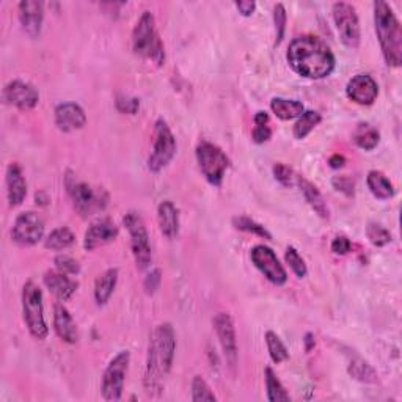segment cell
I'll return each instance as SVG.
<instances>
[{
    "mask_svg": "<svg viewBox=\"0 0 402 402\" xmlns=\"http://www.w3.org/2000/svg\"><path fill=\"white\" fill-rule=\"evenodd\" d=\"M286 58L291 68L307 79H324L332 74L335 68L332 50L319 38L311 35L291 41Z\"/></svg>",
    "mask_w": 402,
    "mask_h": 402,
    "instance_id": "1",
    "label": "cell"
},
{
    "mask_svg": "<svg viewBox=\"0 0 402 402\" xmlns=\"http://www.w3.org/2000/svg\"><path fill=\"white\" fill-rule=\"evenodd\" d=\"M174 352H176V335L172 324H159L150 336L146 356L145 388L150 394L162 390V384L173 366Z\"/></svg>",
    "mask_w": 402,
    "mask_h": 402,
    "instance_id": "2",
    "label": "cell"
},
{
    "mask_svg": "<svg viewBox=\"0 0 402 402\" xmlns=\"http://www.w3.org/2000/svg\"><path fill=\"white\" fill-rule=\"evenodd\" d=\"M374 24L382 54L388 67L398 68L402 62V30L398 18L384 0L374 2Z\"/></svg>",
    "mask_w": 402,
    "mask_h": 402,
    "instance_id": "3",
    "label": "cell"
},
{
    "mask_svg": "<svg viewBox=\"0 0 402 402\" xmlns=\"http://www.w3.org/2000/svg\"><path fill=\"white\" fill-rule=\"evenodd\" d=\"M132 49L137 55L151 60L155 64H162L165 60L164 44L155 29L154 16L150 11H145L135 24L132 32Z\"/></svg>",
    "mask_w": 402,
    "mask_h": 402,
    "instance_id": "4",
    "label": "cell"
},
{
    "mask_svg": "<svg viewBox=\"0 0 402 402\" xmlns=\"http://www.w3.org/2000/svg\"><path fill=\"white\" fill-rule=\"evenodd\" d=\"M22 313L24 321L30 335L36 340H44L49 333V328L44 321L43 293L40 286L34 282H27L22 289Z\"/></svg>",
    "mask_w": 402,
    "mask_h": 402,
    "instance_id": "5",
    "label": "cell"
},
{
    "mask_svg": "<svg viewBox=\"0 0 402 402\" xmlns=\"http://www.w3.org/2000/svg\"><path fill=\"white\" fill-rule=\"evenodd\" d=\"M123 223H125L129 236H131V247L135 264H137L139 270H145L151 264V245L144 219H141L139 212L129 211L125 219H123Z\"/></svg>",
    "mask_w": 402,
    "mask_h": 402,
    "instance_id": "6",
    "label": "cell"
},
{
    "mask_svg": "<svg viewBox=\"0 0 402 402\" xmlns=\"http://www.w3.org/2000/svg\"><path fill=\"white\" fill-rule=\"evenodd\" d=\"M197 160L203 176L212 186L222 184L226 168L230 167V159L217 145L209 144V141H201L197 146Z\"/></svg>",
    "mask_w": 402,
    "mask_h": 402,
    "instance_id": "7",
    "label": "cell"
},
{
    "mask_svg": "<svg viewBox=\"0 0 402 402\" xmlns=\"http://www.w3.org/2000/svg\"><path fill=\"white\" fill-rule=\"evenodd\" d=\"M174 154H176V140H174L172 129L168 127L167 121L158 120L154 127L153 153L148 159V168L153 173H159L162 168L170 164Z\"/></svg>",
    "mask_w": 402,
    "mask_h": 402,
    "instance_id": "8",
    "label": "cell"
},
{
    "mask_svg": "<svg viewBox=\"0 0 402 402\" xmlns=\"http://www.w3.org/2000/svg\"><path fill=\"white\" fill-rule=\"evenodd\" d=\"M131 354L121 351L110 360L109 366L102 377V398L106 401H120L123 390H125V379L127 374Z\"/></svg>",
    "mask_w": 402,
    "mask_h": 402,
    "instance_id": "9",
    "label": "cell"
},
{
    "mask_svg": "<svg viewBox=\"0 0 402 402\" xmlns=\"http://www.w3.org/2000/svg\"><path fill=\"white\" fill-rule=\"evenodd\" d=\"M333 21L338 30L340 38L345 46L349 49H356L360 46V21L356 11L351 4L338 2L333 5Z\"/></svg>",
    "mask_w": 402,
    "mask_h": 402,
    "instance_id": "10",
    "label": "cell"
},
{
    "mask_svg": "<svg viewBox=\"0 0 402 402\" xmlns=\"http://www.w3.org/2000/svg\"><path fill=\"white\" fill-rule=\"evenodd\" d=\"M69 193L73 198L76 211L82 217H90L102 211L107 206L109 195L102 189H95L87 183H74L69 186Z\"/></svg>",
    "mask_w": 402,
    "mask_h": 402,
    "instance_id": "11",
    "label": "cell"
},
{
    "mask_svg": "<svg viewBox=\"0 0 402 402\" xmlns=\"http://www.w3.org/2000/svg\"><path fill=\"white\" fill-rule=\"evenodd\" d=\"M44 236V222L36 212H22L15 220L11 237L21 247H32Z\"/></svg>",
    "mask_w": 402,
    "mask_h": 402,
    "instance_id": "12",
    "label": "cell"
},
{
    "mask_svg": "<svg viewBox=\"0 0 402 402\" xmlns=\"http://www.w3.org/2000/svg\"><path fill=\"white\" fill-rule=\"evenodd\" d=\"M250 256L253 264L263 272L264 277L268 278L270 283L277 284V286H282V284L286 283L288 274L280 261H278L274 250L265 247V245H256V247L251 249Z\"/></svg>",
    "mask_w": 402,
    "mask_h": 402,
    "instance_id": "13",
    "label": "cell"
},
{
    "mask_svg": "<svg viewBox=\"0 0 402 402\" xmlns=\"http://www.w3.org/2000/svg\"><path fill=\"white\" fill-rule=\"evenodd\" d=\"M214 328H216L220 346L223 349L226 361L231 368L237 365V340L236 328L228 313H219L214 317Z\"/></svg>",
    "mask_w": 402,
    "mask_h": 402,
    "instance_id": "14",
    "label": "cell"
},
{
    "mask_svg": "<svg viewBox=\"0 0 402 402\" xmlns=\"http://www.w3.org/2000/svg\"><path fill=\"white\" fill-rule=\"evenodd\" d=\"M4 99L19 110H32L40 101V95L32 83L13 81L4 90Z\"/></svg>",
    "mask_w": 402,
    "mask_h": 402,
    "instance_id": "15",
    "label": "cell"
},
{
    "mask_svg": "<svg viewBox=\"0 0 402 402\" xmlns=\"http://www.w3.org/2000/svg\"><path fill=\"white\" fill-rule=\"evenodd\" d=\"M349 99L360 106H371L379 96V85L369 74H356L346 87Z\"/></svg>",
    "mask_w": 402,
    "mask_h": 402,
    "instance_id": "16",
    "label": "cell"
},
{
    "mask_svg": "<svg viewBox=\"0 0 402 402\" xmlns=\"http://www.w3.org/2000/svg\"><path fill=\"white\" fill-rule=\"evenodd\" d=\"M118 226L110 219H101L95 222L85 233V239H83V247L85 250L92 251L113 242L118 237Z\"/></svg>",
    "mask_w": 402,
    "mask_h": 402,
    "instance_id": "17",
    "label": "cell"
},
{
    "mask_svg": "<svg viewBox=\"0 0 402 402\" xmlns=\"http://www.w3.org/2000/svg\"><path fill=\"white\" fill-rule=\"evenodd\" d=\"M44 19V6L36 0H24L19 4V22L22 25V30L29 36L35 38L40 35L41 25Z\"/></svg>",
    "mask_w": 402,
    "mask_h": 402,
    "instance_id": "18",
    "label": "cell"
},
{
    "mask_svg": "<svg viewBox=\"0 0 402 402\" xmlns=\"http://www.w3.org/2000/svg\"><path fill=\"white\" fill-rule=\"evenodd\" d=\"M87 123L83 109L74 102H63L55 109V125L63 132H73L82 129Z\"/></svg>",
    "mask_w": 402,
    "mask_h": 402,
    "instance_id": "19",
    "label": "cell"
},
{
    "mask_svg": "<svg viewBox=\"0 0 402 402\" xmlns=\"http://www.w3.org/2000/svg\"><path fill=\"white\" fill-rule=\"evenodd\" d=\"M6 195H8V205L16 207L22 205L27 197V183H25L24 173L18 164H10L6 168Z\"/></svg>",
    "mask_w": 402,
    "mask_h": 402,
    "instance_id": "20",
    "label": "cell"
},
{
    "mask_svg": "<svg viewBox=\"0 0 402 402\" xmlns=\"http://www.w3.org/2000/svg\"><path fill=\"white\" fill-rule=\"evenodd\" d=\"M44 284H46L48 289L60 302L69 300L77 291V286H79L77 282H74L73 278H69L60 270L46 272V275H44Z\"/></svg>",
    "mask_w": 402,
    "mask_h": 402,
    "instance_id": "21",
    "label": "cell"
},
{
    "mask_svg": "<svg viewBox=\"0 0 402 402\" xmlns=\"http://www.w3.org/2000/svg\"><path fill=\"white\" fill-rule=\"evenodd\" d=\"M54 328L60 340L69 345H74L79 340V332H77V326L69 314V311L63 307V305H55L54 310Z\"/></svg>",
    "mask_w": 402,
    "mask_h": 402,
    "instance_id": "22",
    "label": "cell"
},
{
    "mask_svg": "<svg viewBox=\"0 0 402 402\" xmlns=\"http://www.w3.org/2000/svg\"><path fill=\"white\" fill-rule=\"evenodd\" d=\"M160 233L167 239H174L179 233V212L172 201H162L158 207Z\"/></svg>",
    "mask_w": 402,
    "mask_h": 402,
    "instance_id": "23",
    "label": "cell"
},
{
    "mask_svg": "<svg viewBox=\"0 0 402 402\" xmlns=\"http://www.w3.org/2000/svg\"><path fill=\"white\" fill-rule=\"evenodd\" d=\"M296 179H297V184H299L300 187L305 200L308 201V205L313 207L317 216H321L322 219H328L330 211H328L327 201L322 197V193L317 190V187L302 176H297Z\"/></svg>",
    "mask_w": 402,
    "mask_h": 402,
    "instance_id": "24",
    "label": "cell"
},
{
    "mask_svg": "<svg viewBox=\"0 0 402 402\" xmlns=\"http://www.w3.org/2000/svg\"><path fill=\"white\" fill-rule=\"evenodd\" d=\"M116 282H118V269H109L98 277L95 283V299L98 305H106L112 297Z\"/></svg>",
    "mask_w": 402,
    "mask_h": 402,
    "instance_id": "25",
    "label": "cell"
},
{
    "mask_svg": "<svg viewBox=\"0 0 402 402\" xmlns=\"http://www.w3.org/2000/svg\"><path fill=\"white\" fill-rule=\"evenodd\" d=\"M368 189L371 190L373 195L379 200H388L394 195V187L391 184V181L388 179L384 173L373 170L368 173L366 178Z\"/></svg>",
    "mask_w": 402,
    "mask_h": 402,
    "instance_id": "26",
    "label": "cell"
},
{
    "mask_svg": "<svg viewBox=\"0 0 402 402\" xmlns=\"http://www.w3.org/2000/svg\"><path fill=\"white\" fill-rule=\"evenodd\" d=\"M270 109L280 120H294L305 112L303 104L293 99H283V98H274L270 102Z\"/></svg>",
    "mask_w": 402,
    "mask_h": 402,
    "instance_id": "27",
    "label": "cell"
},
{
    "mask_svg": "<svg viewBox=\"0 0 402 402\" xmlns=\"http://www.w3.org/2000/svg\"><path fill=\"white\" fill-rule=\"evenodd\" d=\"M76 242V236L74 233L71 231L67 226H62V228H57L50 233V235L46 237L44 241V247L49 250H64L71 247Z\"/></svg>",
    "mask_w": 402,
    "mask_h": 402,
    "instance_id": "28",
    "label": "cell"
},
{
    "mask_svg": "<svg viewBox=\"0 0 402 402\" xmlns=\"http://www.w3.org/2000/svg\"><path fill=\"white\" fill-rule=\"evenodd\" d=\"M265 388H268V399L270 402H288L291 401L289 393L286 391V388L283 387V384L275 375V373L272 371L270 368H265Z\"/></svg>",
    "mask_w": 402,
    "mask_h": 402,
    "instance_id": "29",
    "label": "cell"
},
{
    "mask_svg": "<svg viewBox=\"0 0 402 402\" xmlns=\"http://www.w3.org/2000/svg\"><path fill=\"white\" fill-rule=\"evenodd\" d=\"M349 374L356 380L365 382V384H375L377 382V374H375L373 366L360 356H355L349 363Z\"/></svg>",
    "mask_w": 402,
    "mask_h": 402,
    "instance_id": "30",
    "label": "cell"
},
{
    "mask_svg": "<svg viewBox=\"0 0 402 402\" xmlns=\"http://www.w3.org/2000/svg\"><path fill=\"white\" fill-rule=\"evenodd\" d=\"M354 140H355V144L361 148V150L371 151L379 145L380 134L377 129L373 126L360 125L359 127H356V131L354 134Z\"/></svg>",
    "mask_w": 402,
    "mask_h": 402,
    "instance_id": "31",
    "label": "cell"
},
{
    "mask_svg": "<svg viewBox=\"0 0 402 402\" xmlns=\"http://www.w3.org/2000/svg\"><path fill=\"white\" fill-rule=\"evenodd\" d=\"M321 121H322L321 113L314 112V110H307V112H303L294 125V137L299 140L305 139Z\"/></svg>",
    "mask_w": 402,
    "mask_h": 402,
    "instance_id": "32",
    "label": "cell"
},
{
    "mask_svg": "<svg viewBox=\"0 0 402 402\" xmlns=\"http://www.w3.org/2000/svg\"><path fill=\"white\" fill-rule=\"evenodd\" d=\"M265 345H268V351L270 359L274 363H283L289 359V352L286 346L283 345V341L280 340V336L274 332L265 333Z\"/></svg>",
    "mask_w": 402,
    "mask_h": 402,
    "instance_id": "33",
    "label": "cell"
},
{
    "mask_svg": "<svg viewBox=\"0 0 402 402\" xmlns=\"http://www.w3.org/2000/svg\"><path fill=\"white\" fill-rule=\"evenodd\" d=\"M233 225H235L236 230H241V231H245V233H251V235L259 236V237H263V239H268V241H270V239H272L270 233L265 230L263 225L256 223L255 220H251L249 217H244V216L235 217V219H233Z\"/></svg>",
    "mask_w": 402,
    "mask_h": 402,
    "instance_id": "34",
    "label": "cell"
},
{
    "mask_svg": "<svg viewBox=\"0 0 402 402\" xmlns=\"http://www.w3.org/2000/svg\"><path fill=\"white\" fill-rule=\"evenodd\" d=\"M216 394L212 393L209 385L206 384V380L201 375H195L192 380V401L193 402H214L216 401Z\"/></svg>",
    "mask_w": 402,
    "mask_h": 402,
    "instance_id": "35",
    "label": "cell"
},
{
    "mask_svg": "<svg viewBox=\"0 0 402 402\" xmlns=\"http://www.w3.org/2000/svg\"><path fill=\"white\" fill-rule=\"evenodd\" d=\"M366 236L369 239V242L375 245V247H384V245L391 242L390 231L384 228L382 225H377V223H369L368 225Z\"/></svg>",
    "mask_w": 402,
    "mask_h": 402,
    "instance_id": "36",
    "label": "cell"
},
{
    "mask_svg": "<svg viewBox=\"0 0 402 402\" xmlns=\"http://www.w3.org/2000/svg\"><path fill=\"white\" fill-rule=\"evenodd\" d=\"M284 259H286V263L291 268V270H293L297 277L303 278L305 275H307V272H308L307 264H305L303 258L299 255V251H297L294 247L286 249V253H284Z\"/></svg>",
    "mask_w": 402,
    "mask_h": 402,
    "instance_id": "37",
    "label": "cell"
},
{
    "mask_svg": "<svg viewBox=\"0 0 402 402\" xmlns=\"http://www.w3.org/2000/svg\"><path fill=\"white\" fill-rule=\"evenodd\" d=\"M54 263H55L57 270H60L67 275H77L81 272L79 263H77L74 258H71L68 255H58Z\"/></svg>",
    "mask_w": 402,
    "mask_h": 402,
    "instance_id": "38",
    "label": "cell"
},
{
    "mask_svg": "<svg viewBox=\"0 0 402 402\" xmlns=\"http://www.w3.org/2000/svg\"><path fill=\"white\" fill-rule=\"evenodd\" d=\"M274 24H275V34H277V44L283 41L284 30H286V10L282 4H277L274 6Z\"/></svg>",
    "mask_w": 402,
    "mask_h": 402,
    "instance_id": "39",
    "label": "cell"
},
{
    "mask_svg": "<svg viewBox=\"0 0 402 402\" xmlns=\"http://www.w3.org/2000/svg\"><path fill=\"white\" fill-rule=\"evenodd\" d=\"M274 176L278 183L284 187L293 186L294 179L297 178L293 172V168H289L288 165H284V164H275L274 165Z\"/></svg>",
    "mask_w": 402,
    "mask_h": 402,
    "instance_id": "40",
    "label": "cell"
},
{
    "mask_svg": "<svg viewBox=\"0 0 402 402\" xmlns=\"http://www.w3.org/2000/svg\"><path fill=\"white\" fill-rule=\"evenodd\" d=\"M140 107V101L137 98H127V96H120L116 99V109L120 110L121 113H129L135 115Z\"/></svg>",
    "mask_w": 402,
    "mask_h": 402,
    "instance_id": "41",
    "label": "cell"
},
{
    "mask_svg": "<svg viewBox=\"0 0 402 402\" xmlns=\"http://www.w3.org/2000/svg\"><path fill=\"white\" fill-rule=\"evenodd\" d=\"M333 187L338 192L346 193V195H354V179L349 178L347 174H342V176H335L333 178Z\"/></svg>",
    "mask_w": 402,
    "mask_h": 402,
    "instance_id": "42",
    "label": "cell"
},
{
    "mask_svg": "<svg viewBox=\"0 0 402 402\" xmlns=\"http://www.w3.org/2000/svg\"><path fill=\"white\" fill-rule=\"evenodd\" d=\"M351 249H352V244L346 236H338L333 239L332 251L335 253V255H341V256L347 255V253L351 251Z\"/></svg>",
    "mask_w": 402,
    "mask_h": 402,
    "instance_id": "43",
    "label": "cell"
},
{
    "mask_svg": "<svg viewBox=\"0 0 402 402\" xmlns=\"http://www.w3.org/2000/svg\"><path fill=\"white\" fill-rule=\"evenodd\" d=\"M251 137H253V141L255 144H265L270 137H272V131H270V127L268 125H263V126H256L255 125V129H253V132H251Z\"/></svg>",
    "mask_w": 402,
    "mask_h": 402,
    "instance_id": "44",
    "label": "cell"
},
{
    "mask_svg": "<svg viewBox=\"0 0 402 402\" xmlns=\"http://www.w3.org/2000/svg\"><path fill=\"white\" fill-rule=\"evenodd\" d=\"M160 284V270L154 269L150 275L145 278V291L148 294H154Z\"/></svg>",
    "mask_w": 402,
    "mask_h": 402,
    "instance_id": "45",
    "label": "cell"
},
{
    "mask_svg": "<svg viewBox=\"0 0 402 402\" xmlns=\"http://www.w3.org/2000/svg\"><path fill=\"white\" fill-rule=\"evenodd\" d=\"M236 8L242 16H251L256 10V4L250 0H241V2H236Z\"/></svg>",
    "mask_w": 402,
    "mask_h": 402,
    "instance_id": "46",
    "label": "cell"
},
{
    "mask_svg": "<svg viewBox=\"0 0 402 402\" xmlns=\"http://www.w3.org/2000/svg\"><path fill=\"white\" fill-rule=\"evenodd\" d=\"M328 164L332 168H341V167H345L346 159L342 158V155H340V154H333L332 158L328 159Z\"/></svg>",
    "mask_w": 402,
    "mask_h": 402,
    "instance_id": "47",
    "label": "cell"
},
{
    "mask_svg": "<svg viewBox=\"0 0 402 402\" xmlns=\"http://www.w3.org/2000/svg\"><path fill=\"white\" fill-rule=\"evenodd\" d=\"M255 125L256 126H263V125H268L269 123V115L265 113V112H258L256 115H255Z\"/></svg>",
    "mask_w": 402,
    "mask_h": 402,
    "instance_id": "48",
    "label": "cell"
},
{
    "mask_svg": "<svg viewBox=\"0 0 402 402\" xmlns=\"http://www.w3.org/2000/svg\"><path fill=\"white\" fill-rule=\"evenodd\" d=\"M314 347V340H313V335L308 333L307 336H305V349L307 351H311V349Z\"/></svg>",
    "mask_w": 402,
    "mask_h": 402,
    "instance_id": "49",
    "label": "cell"
}]
</instances>
